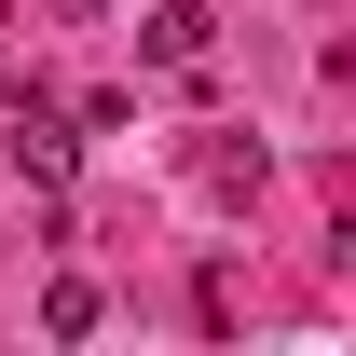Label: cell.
I'll list each match as a JSON object with an SVG mask.
<instances>
[{"label":"cell","mask_w":356,"mask_h":356,"mask_svg":"<svg viewBox=\"0 0 356 356\" xmlns=\"http://www.w3.org/2000/svg\"><path fill=\"white\" fill-rule=\"evenodd\" d=\"M192 178H206L220 206H247V192H261V137H206V151H192Z\"/></svg>","instance_id":"3957f363"},{"label":"cell","mask_w":356,"mask_h":356,"mask_svg":"<svg viewBox=\"0 0 356 356\" xmlns=\"http://www.w3.org/2000/svg\"><path fill=\"white\" fill-rule=\"evenodd\" d=\"M42 329H55V343H83V329H96V288H83V274H55V288H42Z\"/></svg>","instance_id":"277c9868"},{"label":"cell","mask_w":356,"mask_h":356,"mask_svg":"<svg viewBox=\"0 0 356 356\" xmlns=\"http://www.w3.org/2000/svg\"><path fill=\"white\" fill-rule=\"evenodd\" d=\"M0 151H14V178H42V192H69V165H83V137L55 124L42 96H28V110H14V137H0Z\"/></svg>","instance_id":"7a4b0ae2"},{"label":"cell","mask_w":356,"mask_h":356,"mask_svg":"<svg viewBox=\"0 0 356 356\" xmlns=\"http://www.w3.org/2000/svg\"><path fill=\"white\" fill-rule=\"evenodd\" d=\"M137 55H151V69H206V55H220V14H206V0H151V14H137Z\"/></svg>","instance_id":"6da1fadb"}]
</instances>
